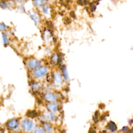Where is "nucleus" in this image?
Returning a JSON list of instances; mask_svg holds the SVG:
<instances>
[{"label": "nucleus", "instance_id": "obj_16", "mask_svg": "<svg viewBox=\"0 0 133 133\" xmlns=\"http://www.w3.org/2000/svg\"><path fill=\"white\" fill-rule=\"evenodd\" d=\"M34 133H45V131L42 128L37 127L34 130Z\"/></svg>", "mask_w": 133, "mask_h": 133}, {"label": "nucleus", "instance_id": "obj_11", "mask_svg": "<svg viewBox=\"0 0 133 133\" xmlns=\"http://www.w3.org/2000/svg\"><path fill=\"white\" fill-rule=\"evenodd\" d=\"M42 84L40 83H34L32 85L31 87L33 90L35 91V90H38L42 86Z\"/></svg>", "mask_w": 133, "mask_h": 133}, {"label": "nucleus", "instance_id": "obj_14", "mask_svg": "<svg viewBox=\"0 0 133 133\" xmlns=\"http://www.w3.org/2000/svg\"><path fill=\"white\" fill-rule=\"evenodd\" d=\"M33 2L35 6L38 7L43 4L44 0H33Z\"/></svg>", "mask_w": 133, "mask_h": 133}, {"label": "nucleus", "instance_id": "obj_15", "mask_svg": "<svg viewBox=\"0 0 133 133\" xmlns=\"http://www.w3.org/2000/svg\"><path fill=\"white\" fill-rule=\"evenodd\" d=\"M62 71L63 75L64 77H65V78L66 79H68L69 78V77H68V75L67 71H66V68H65V66H64L62 68Z\"/></svg>", "mask_w": 133, "mask_h": 133}, {"label": "nucleus", "instance_id": "obj_10", "mask_svg": "<svg viewBox=\"0 0 133 133\" xmlns=\"http://www.w3.org/2000/svg\"><path fill=\"white\" fill-rule=\"evenodd\" d=\"M108 127L109 129H110L112 131H115L116 129V126L115 124V123L113 122H109L108 125Z\"/></svg>", "mask_w": 133, "mask_h": 133}, {"label": "nucleus", "instance_id": "obj_19", "mask_svg": "<svg viewBox=\"0 0 133 133\" xmlns=\"http://www.w3.org/2000/svg\"><path fill=\"white\" fill-rule=\"evenodd\" d=\"M49 116H50V118L51 120L52 121H54L55 119V116L54 115V114H53L52 113H49Z\"/></svg>", "mask_w": 133, "mask_h": 133}, {"label": "nucleus", "instance_id": "obj_5", "mask_svg": "<svg viewBox=\"0 0 133 133\" xmlns=\"http://www.w3.org/2000/svg\"><path fill=\"white\" fill-rule=\"evenodd\" d=\"M44 98L45 99L50 102H52L56 101V97L55 95L52 93H47L44 96Z\"/></svg>", "mask_w": 133, "mask_h": 133}, {"label": "nucleus", "instance_id": "obj_3", "mask_svg": "<svg viewBox=\"0 0 133 133\" xmlns=\"http://www.w3.org/2000/svg\"><path fill=\"white\" fill-rule=\"evenodd\" d=\"M40 64H41V62L38 60L33 58L30 59V60L29 61L28 66L30 69L33 70L38 67Z\"/></svg>", "mask_w": 133, "mask_h": 133}, {"label": "nucleus", "instance_id": "obj_9", "mask_svg": "<svg viewBox=\"0 0 133 133\" xmlns=\"http://www.w3.org/2000/svg\"><path fill=\"white\" fill-rule=\"evenodd\" d=\"M37 115V112L34 111H29L27 112L26 113V116L28 117H35Z\"/></svg>", "mask_w": 133, "mask_h": 133}, {"label": "nucleus", "instance_id": "obj_2", "mask_svg": "<svg viewBox=\"0 0 133 133\" xmlns=\"http://www.w3.org/2000/svg\"><path fill=\"white\" fill-rule=\"evenodd\" d=\"M22 126L23 129L26 131H30L33 128L34 124L30 121L24 119L22 122Z\"/></svg>", "mask_w": 133, "mask_h": 133}, {"label": "nucleus", "instance_id": "obj_13", "mask_svg": "<svg viewBox=\"0 0 133 133\" xmlns=\"http://www.w3.org/2000/svg\"><path fill=\"white\" fill-rule=\"evenodd\" d=\"M31 17L32 18V19L34 20L35 23H38L39 21V18L38 16H37L36 14H32L30 15Z\"/></svg>", "mask_w": 133, "mask_h": 133}, {"label": "nucleus", "instance_id": "obj_6", "mask_svg": "<svg viewBox=\"0 0 133 133\" xmlns=\"http://www.w3.org/2000/svg\"><path fill=\"white\" fill-rule=\"evenodd\" d=\"M7 126L8 127L11 129L16 128L18 126V121L15 119H11L7 123Z\"/></svg>", "mask_w": 133, "mask_h": 133}, {"label": "nucleus", "instance_id": "obj_22", "mask_svg": "<svg viewBox=\"0 0 133 133\" xmlns=\"http://www.w3.org/2000/svg\"><path fill=\"white\" fill-rule=\"evenodd\" d=\"M89 133H96V132H95V130H91V131H89Z\"/></svg>", "mask_w": 133, "mask_h": 133}, {"label": "nucleus", "instance_id": "obj_17", "mask_svg": "<svg viewBox=\"0 0 133 133\" xmlns=\"http://www.w3.org/2000/svg\"><path fill=\"white\" fill-rule=\"evenodd\" d=\"M49 8L48 7V6H47V5H44L43 7H42V9H43V12H44V13H45V14H48V10H49V9H48Z\"/></svg>", "mask_w": 133, "mask_h": 133}, {"label": "nucleus", "instance_id": "obj_18", "mask_svg": "<svg viewBox=\"0 0 133 133\" xmlns=\"http://www.w3.org/2000/svg\"><path fill=\"white\" fill-rule=\"evenodd\" d=\"M3 39L4 41V44H7L8 43V39L7 36L5 34H3Z\"/></svg>", "mask_w": 133, "mask_h": 133}, {"label": "nucleus", "instance_id": "obj_4", "mask_svg": "<svg viewBox=\"0 0 133 133\" xmlns=\"http://www.w3.org/2000/svg\"><path fill=\"white\" fill-rule=\"evenodd\" d=\"M62 82V78L60 74L58 72H55L54 75V84L57 86H59L61 84Z\"/></svg>", "mask_w": 133, "mask_h": 133}, {"label": "nucleus", "instance_id": "obj_8", "mask_svg": "<svg viewBox=\"0 0 133 133\" xmlns=\"http://www.w3.org/2000/svg\"><path fill=\"white\" fill-rule=\"evenodd\" d=\"M58 60H59V56L57 54H55L53 55V56L51 57V62L54 65H55L57 63H58Z\"/></svg>", "mask_w": 133, "mask_h": 133}, {"label": "nucleus", "instance_id": "obj_20", "mask_svg": "<svg viewBox=\"0 0 133 133\" xmlns=\"http://www.w3.org/2000/svg\"><path fill=\"white\" fill-rule=\"evenodd\" d=\"M98 111H96L95 112V119H96L97 121V119H98Z\"/></svg>", "mask_w": 133, "mask_h": 133}, {"label": "nucleus", "instance_id": "obj_7", "mask_svg": "<svg viewBox=\"0 0 133 133\" xmlns=\"http://www.w3.org/2000/svg\"><path fill=\"white\" fill-rule=\"evenodd\" d=\"M47 107L51 112H55L58 110V105L55 103H49L47 104Z\"/></svg>", "mask_w": 133, "mask_h": 133}, {"label": "nucleus", "instance_id": "obj_21", "mask_svg": "<svg viewBox=\"0 0 133 133\" xmlns=\"http://www.w3.org/2000/svg\"><path fill=\"white\" fill-rule=\"evenodd\" d=\"M5 28H6V26L5 25V24H1V30H5Z\"/></svg>", "mask_w": 133, "mask_h": 133}, {"label": "nucleus", "instance_id": "obj_1", "mask_svg": "<svg viewBox=\"0 0 133 133\" xmlns=\"http://www.w3.org/2000/svg\"><path fill=\"white\" fill-rule=\"evenodd\" d=\"M47 72V69L46 67L43 66L36 69L33 72V76L35 77H41L44 76Z\"/></svg>", "mask_w": 133, "mask_h": 133}, {"label": "nucleus", "instance_id": "obj_12", "mask_svg": "<svg viewBox=\"0 0 133 133\" xmlns=\"http://www.w3.org/2000/svg\"><path fill=\"white\" fill-rule=\"evenodd\" d=\"M44 126V128H45V130L46 131L47 133H51L52 128L50 125H49L48 124H45Z\"/></svg>", "mask_w": 133, "mask_h": 133}]
</instances>
